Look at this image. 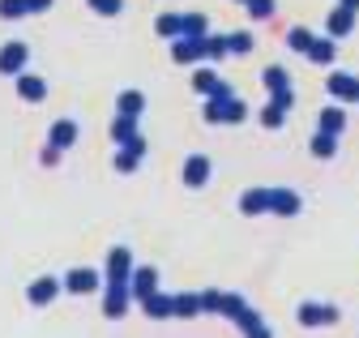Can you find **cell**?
Returning a JSON list of instances; mask_svg holds the SVG:
<instances>
[{
  "mask_svg": "<svg viewBox=\"0 0 359 338\" xmlns=\"http://www.w3.org/2000/svg\"><path fill=\"white\" fill-rule=\"evenodd\" d=\"M338 309L334 304H317V300H304L299 309H295V321L299 325H308V330H325V325H338Z\"/></svg>",
  "mask_w": 359,
  "mask_h": 338,
  "instance_id": "obj_1",
  "label": "cell"
},
{
  "mask_svg": "<svg viewBox=\"0 0 359 338\" xmlns=\"http://www.w3.org/2000/svg\"><path fill=\"white\" fill-rule=\"evenodd\" d=\"M244 116H248V103L236 99V95H231V99H210V103H205V120H210V124H240Z\"/></svg>",
  "mask_w": 359,
  "mask_h": 338,
  "instance_id": "obj_2",
  "label": "cell"
},
{
  "mask_svg": "<svg viewBox=\"0 0 359 338\" xmlns=\"http://www.w3.org/2000/svg\"><path fill=\"white\" fill-rule=\"evenodd\" d=\"M325 90H330L338 103H359V77L338 69V73H330V77H325Z\"/></svg>",
  "mask_w": 359,
  "mask_h": 338,
  "instance_id": "obj_3",
  "label": "cell"
},
{
  "mask_svg": "<svg viewBox=\"0 0 359 338\" xmlns=\"http://www.w3.org/2000/svg\"><path fill=\"white\" fill-rule=\"evenodd\" d=\"M133 278V252L128 248H111L107 252V283L111 287H128Z\"/></svg>",
  "mask_w": 359,
  "mask_h": 338,
  "instance_id": "obj_4",
  "label": "cell"
},
{
  "mask_svg": "<svg viewBox=\"0 0 359 338\" xmlns=\"http://www.w3.org/2000/svg\"><path fill=\"white\" fill-rule=\"evenodd\" d=\"M99 287H103V274L90 270V266H77V270L65 274V291H73V295H90V291H99Z\"/></svg>",
  "mask_w": 359,
  "mask_h": 338,
  "instance_id": "obj_5",
  "label": "cell"
},
{
  "mask_svg": "<svg viewBox=\"0 0 359 338\" xmlns=\"http://www.w3.org/2000/svg\"><path fill=\"white\" fill-rule=\"evenodd\" d=\"M304 210L299 193L295 189H269V215H278V219H295Z\"/></svg>",
  "mask_w": 359,
  "mask_h": 338,
  "instance_id": "obj_6",
  "label": "cell"
},
{
  "mask_svg": "<svg viewBox=\"0 0 359 338\" xmlns=\"http://www.w3.org/2000/svg\"><path fill=\"white\" fill-rule=\"evenodd\" d=\"M193 86H197L205 99H231V86H227V81H222L214 69H197V73H193Z\"/></svg>",
  "mask_w": 359,
  "mask_h": 338,
  "instance_id": "obj_7",
  "label": "cell"
},
{
  "mask_svg": "<svg viewBox=\"0 0 359 338\" xmlns=\"http://www.w3.org/2000/svg\"><path fill=\"white\" fill-rule=\"evenodd\" d=\"M128 291H133V300H146V295H154L158 291V270L154 266H137L133 270V278H128Z\"/></svg>",
  "mask_w": 359,
  "mask_h": 338,
  "instance_id": "obj_8",
  "label": "cell"
},
{
  "mask_svg": "<svg viewBox=\"0 0 359 338\" xmlns=\"http://www.w3.org/2000/svg\"><path fill=\"white\" fill-rule=\"evenodd\" d=\"M60 287H65L60 278H52V274H43V278H34V283H30V291H26V300H30L34 309H43V304H52L56 295H60Z\"/></svg>",
  "mask_w": 359,
  "mask_h": 338,
  "instance_id": "obj_9",
  "label": "cell"
},
{
  "mask_svg": "<svg viewBox=\"0 0 359 338\" xmlns=\"http://www.w3.org/2000/svg\"><path fill=\"white\" fill-rule=\"evenodd\" d=\"M128 304H133V291H128V287H111V283H107V291H103V317L120 321V317L128 313Z\"/></svg>",
  "mask_w": 359,
  "mask_h": 338,
  "instance_id": "obj_10",
  "label": "cell"
},
{
  "mask_svg": "<svg viewBox=\"0 0 359 338\" xmlns=\"http://www.w3.org/2000/svg\"><path fill=\"white\" fill-rule=\"evenodd\" d=\"M171 56H175V65H197L201 56H205V39H171Z\"/></svg>",
  "mask_w": 359,
  "mask_h": 338,
  "instance_id": "obj_11",
  "label": "cell"
},
{
  "mask_svg": "<svg viewBox=\"0 0 359 338\" xmlns=\"http://www.w3.org/2000/svg\"><path fill=\"white\" fill-rule=\"evenodd\" d=\"M312 65H334L338 60V39H330V34H312V43H308V52H304Z\"/></svg>",
  "mask_w": 359,
  "mask_h": 338,
  "instance_id": "obj_12",
  "label": "cell"
},
{
  "mask_svg": "<svg viewBox=\"0 0 359 338\" xmlns=\"http://www.w3.org/2000/svg\"><path fill=\"white\" fill-rule=\"evenodd\" d=\"M142 309H146V317H154V321H167V317H175V295H167V291H154V295H146V300H142Z\"/></svg>",
  "mask_w": 359,
  "mask_h": 338,
  "instance_id": "obj_13",
  "label": "cell"
},
{
  "mask_svg": "<svg viewBox=\"0 0 359 338\" xmlns=\"http://www.w3.org/2000/svg\"><path fill=\"white\" fill-rule=\"evenodd\" d=\"M205 180H210V158L205 154H189L184 158V184L189 189H201Z\"/></svg>",
  "mask_w": 359,
  "mask_h": 338,
  "instance_id": "obj_14",
  "label": "cell"
},
{
  "mask_svg": "<svg viewBox=\"0 0 359 338\" xmlns=\"http://www.w3.org/2000/svg\"><path fill=\"white\" fill-rule=\"evenodd\" d=\"M240 215L257 219V215H269V189H248L240 197Z\"/></svg>",
  "mask_w": 359,
  "mask_h": 338,
  "instance_id": "obj_15",
  "label": "cell"
},
{
  "mask_svg": "<svg viewBox=\"0 0 359 338\" xmlns=\"http://www.w3.org/2000/svg\"><path fill=\"white\" fill-rule=\"evenodd\" d=\"M351 30H355V13L338 5V9L330 13V22H325V34H330V39H346Z\"/></svg>",
  "mask_w": 359,
  "mask_h": 338,
  "instance_id": "obj_16",
  "label": "cell"
},
{
  "mask_svg": "<svg viewBox=\"0 0 359 338\" xmlns=\"http://www.w3.org/2000/svg\"><path fill=\"white\" fill-rule=\"evenodd\" d=\"M261 86H265L269 95H283V90H291V77H287L283 65H269V69L261 73Z\"/></svg>",
  "mask_w": 359,
  "mask_h": 338,
  "instance_id": "obj_17",
  "label": "cell"
},
{
  "mask_svg": "<svg viewBox=\"0 0 359 338\" xmlns=\"http://www.w3.org/2000/svg\"><path fill=\"white\" fill-rule=\"evenodd\" d=\"M48 142H52L56 150H69V146L77 142V124H73V120H56L52 133H48Z\"/></svg>",
  "mask_w": 359,
  "mask_h": 338,
  "instance_id": "obj_18",
  "label": "cell"
},
{
  "mask_svg": "<svg viewBox=\"0 0 359 338\" xmlns=\"http://www.w3.org/2000/svg\"><path fill=\"white\" fill-rule=\"evenodd\" d=\"M116 111H120V116H133V120H137V116L146 111V95H142V90H124V95L116 99Z\"/></svg>",
  "mask_w": 359,
  "mask_h": 338,
  "instance_id": "obj_19",
  "label": "cell"
},
{
  "mask_svg": "<svg viewBox=\"0 0 359 338\" xmlns=\"http://www.w3.org/2000/svg\"><path fill=\"white\" fill-rule=\"evenodd\" d=\"M22 65H26V43H9L0 52V73H22Z\"/></svg>",
  "mask_w": 359,
  "mask_h": 338,
  "instance_id": "obj_20",
  "label": "cell"
},
{
  "mask_svg": "<svg viewBox=\"0 0 359 338\" xmlns=\"http://www.w3.org/2000/svg\"><path fill=\"white\" fill-rule=\"evenodd\" d=\"M342 129H346V111H342V103H338V107H325V111H321V133L342 137Z\"/></svg>",
  "mask_w": 359,
  "mask_h": 338,
  "instance_id": "obj_21",
  "label": "cell"
},
{
  "mask_svg": "<svg viewBox=\"0 0 359 338\" xmlns=\"http://www.w3.org/2000/svg\"><path fill=\"white\" fill-rule=\"evenodd\" d=\"M175 317H201V291L175 295Z\"/></svg>",
  "mask_w": 359,
  "mask_h": 338,
  "instance_id": "obj_22",
  "label": "cell"
},
{
  "mask_svg": "<svg viewBox=\"0 0 359 338\" xmlns=\"http://www.w3.org/2000/svg\"><path fill=\"white\" fill-rule=\"evenodd\" d=\"M334 154H338V137L317 129V137H312V158H334Z\"/></svg>",
  "mask_w": 359,
  "mask_h": 338,
  "instance_id": "obj_23",
  "label": "cell"
},
{
  "mask_svg": "<svg viewBox=\"0 0 359 338\" xmlns=\"http://www.w3.org/2000/svg\"><path fill=\"white\" fill-rule=\"evenodd\" d=\"M154 30H158L163 39H180V34H184V18H180V13H163V18L154 22Z\"/></svg>",
  "mask_w": 359,
  "mask_h": 338,
  "instance_id": "obj_24",
  "label": "cell"
},
{
  "mask_svg": "<svg viewBox=\"0 0 359 338\" xmlns=\"http://www.w3.org/2000/svg\"><path fill=\"white\" fill-rule=\"evenodd\" d=\"M18 90H22V99H30V103H39L43 95H48V86H43L39 77H26V73H18Z\"/></svg>",
  "mask_w": 359,
  "mask_h": 338,
  "instance_id": "obj_25",
  "label": "cell"
},
{
  "mask_svg": "<svg viewBox=\"0 0 359 338\" xmlns=\"http://www.w3.org/2000/svg\"><path fill=\"white\" fill-rule=\"evenodd\" d=\"M137 167H142V154L128 150V146H120V154H116V172H120V176H133Z\"/></svg>",
  "mask_w": 359,
  "mask_h": 338,
  "instance_id": "obj_26",
  "label": "cell"
},
{
  "mask_svg": "<svg viewBox=\"0 0 359 338\" xmlns=\"http://www.w3.org/2000/svg\"><path fill=\"white\" fill-rule=\"evenodd\" d=\"M184 34H189V39H205V34H210L205 13H184ZM184 34H180V39H184Z\"/></svg>",
  "mask_w": 359,
  "mask_h": 338,
  "instance_id": "obj_27",
  "label": "cell"
},
{
  "mask_svg": "<svg viewBox=\"0 0 359 338\" xmlns=\"http://www.w3.org/2000/svg\"><path fill=\"white\" fill-rule=\"evenodd\" d=\"M244 309H248V300H244V295H227V291H222V309H218V317L236 321V317H240Z\"/></svg>",
  "mask_w": 359,
  "mask_h": 338,
  "instance_id": "obj_28",
  "label": "cell"
},
{
  "mask_svg": "<svg viewBox=\"0 0 359 338\" xmlns=\"http://www.w3.org/2000/svg\"><path fill=\"white\" fill-rule=\"evenodd\" d=\"M227 52H231V56H248V52H252V34H248V30L227 34Z\"/></svg>",
  "mask_w": 359,
  "mask_h": 338,
  "instance_id": "obj_29",
  "label": "cell"
},
{
  "mask_svg": "<svg viewBox=\"0 0 359 338\" xmlns=\"http://www.w3.org/2000/svg\"><path fill=\"white\" fill-rule=\"evenodd\" d=\"M244 9H248V18H257V22H265V18H274V0H244Z\"/></svg>",
  "mask_w": 359,
  "mask_h": 338,
  "instance_id": "obj_30",
  "label": "cell"
},
{
  "mask_svg": "<svg viewBox=\"0 0 359 338\" xmlns=\"http://www.w3.org/2000/svg\"><path fill=\"white\" fill-rule=\"evenodd\" d=\"M283 120H287V111L278 103H265L261 107V124H265V129H283Z\"/></svg>",
  "mask_w": 359,
  "mask_h": 338,
  "instance_id": "obj_31",
  "label": "cell"
},
{
  "mask_svg": "<svg viewBox=\"0 0 359 338\" xmlns=\"http://www.w3.org/2000/svg\"><path fill=\"white\" fill-rule=\"evenodd\" d=\"M308 43H312V30H304V26H295V30L287 34V48H291V52H299V56L308 52Z\"/></svg>",
  "mask_w": 359,
  "mask_h": 338,
  "instance_id": "obj_32",
  "label": "cell"
},
{
  "mask_svg": "<svg viewBox=\"0 0 359 338\" xmlns=\"http://www.w3.org/2000/svg\"><path fill=\"white\" fill-rule=\"evenodd\" d=\"M205 56H210V60H222V56H227V34H205Z\"/></svg>",
  "mask_w": 359,
  "mask_h": 338,
  "instance_id": "obj_33",
  "label": "cell"
},
{
  "mask_svg": "<svg viewBox=\"0 0 359 338\" xmlns=\"http://www.w3.org/2000/svg\"><path fill=\"white\" fill-rule=\"evenodd\" d=\"M90 9L103 13V18H116V13L124 9V0H90Z\"/></svg>",
  "mask_w": 359,
  "mask_h": 338,
  "instance_id": "obj_34",
  "label": "cell"
},
{
  "mask_svg": "<svg viewBox=\"0 0 359 338\" xmlns=\"http://www.w3.org/2000/svg\"><path fill=\"white\" fill-rule=\"evenodd\" d=\"M22 13H30L26 0H0V18H22Z\"/></svg>",
  "mask_w": 359,
  "mask_h": 338,
  "instance_id": "obj_35",
  "label": "cell"
},
{
  "mask_svg": "<svg viewBox=\"0 0 359 338\" xmlns=\"http://www.w3.org/2000/svg\"><path fill=\"white\" fill-rule=\"evenodd\" d=\"M222 309V291H201V313H218Z\"/></svg>",
  "mask_w": 359,
  "mask_h": 338,
  "instance_id": "obj_36",
  "label": "cell"
},
{
  "mask_svg": "<svg viewBox=\"0 0 359 338\" xmlns=\"http://www.w3.org/2000/svg\"><path fill=\"white\" fill-rule=\"evenodd\" d=\"M244 338H274V330H269V325H265V321H257V325H252V330H248V334H244Z\"/></svg>",
  "mask_w": 359,
  "mask_h": 338,
  "instance_id": "obj_37",
  "label": "cell"
},
{
  "mask_svg": "<svg viewBox=\"0 0 359 338\" xmlns=\"http://www.w3.org/2000/svg\"><path fill=\"white\" fill-rule=\"evenodd\" d=\"M48 5H52V0H26V9H30V13H43Z\"/></svg>",
  "mask_w": 359,
  "mask_h": 338,
  "instance_id": "obj_38",
  "label": "cell"
},
{
  "mask_svg": "<svg viewBox=\"0 0 359 338\" xmlns=\"http://www.w3.org/2000/svg\"><path fill=\"white\" fill-rule=\"evenodd\" d=\"M342 9H351V13H359V0H338Z\"/></svg>",
  "mask_w": 359,
  "mask_h": 338,
  "instance_id": "obj_39",
  "label": "cell"
},
{
  "mask_svg": "<svg viewBox=\"0 0 359 338\" xmlns=\"http://www.w3.org/2000/svg\"><path fill=\"white\" fill-rule=\"evenodd\" d=\"M240 5H244V0H240Z\"/></svg>",
  "mask_w": 359,
  "mask_h": 338,
  "instance_id": "obj_40",
  "label": "cell"
}]
</instances>
